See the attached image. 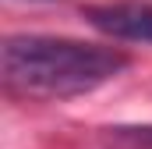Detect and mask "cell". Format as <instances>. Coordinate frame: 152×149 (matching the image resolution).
I'll return each mask as SVG.
<instances>
[{
	"label": "cell",
	"instance_id": "obj_1",
	"mask_svg": "<svg viewBox=\"0 0 152 149\" xmlns=\"http://www.w3.org/2000/svg\"><path fill=\"white\" fill-rule=\"evenodd\" d=\"M127 68V53L60 36H11L4 43V85L25 100L85 96Z\"/></svg>",
	"mask_w": 152,
	"mask_h": 149
},
{
	"label": "cell",
	"instance_id": "obj_4",
	"mask_svg": "<svg viewBox=\"0 0 152 149\" xmlns=\"http://www.w3.org/2000/svg\"><path fill=\"white\" fill-rule=\"evenodd\" d=\"M28 4H36V0H28Z\"/></svg>",
	"mask_w": 152,
	"mask_h": 149
},
{
	"label": "cell",
	"instance_id": "obj_2",
	"mask_svg": "<svg viewBox=\"0 0 152 149\" xmlns=\"http://www.w3.org/2000/svg\"><path fill=\"white\" fill-rule=\"evenodd\" d=\"M85 18L92 29L117 43H142L152 46V4L145 0H113V4H96L85 7Z\"/></svg>",
	"mask_w": 152,
	"mask_h": 149
},
{
	"label": "cell",
	"instance_id": "obj_3",
	"mask_svg": "<svg viewBox=\"0 0 152 149\" xmlns=\"http://www.w3.org/2000/svg\"><path fill=\"white\" fill-rule=\"evenodd\" d=\"M117 139L134 149H152V124H145V128H117Z\"/></svg>",
	"mask_w": 152,
	"mask_h": 149
}]
</instances>
